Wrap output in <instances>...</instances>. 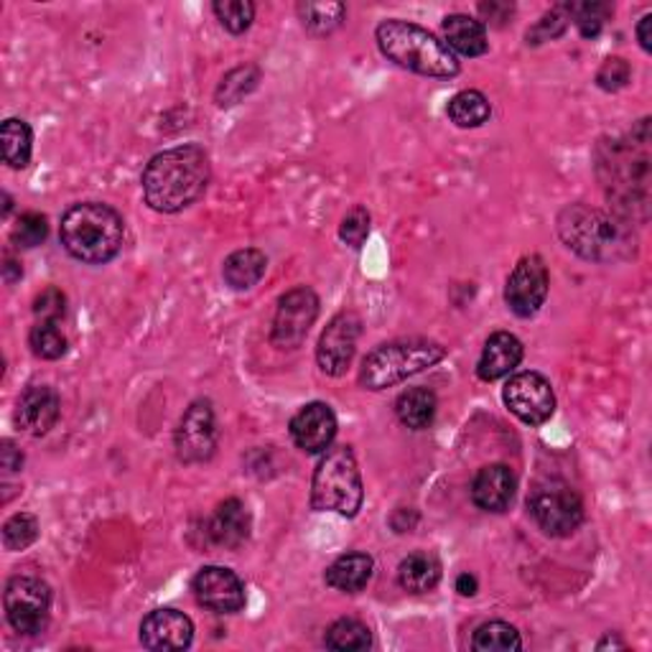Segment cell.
<instances>
[{
  "instance_id": "836d02e7",
  "label": "cell",
  "mask_w": 652,
  "mask_h": 652,
  "mask_svg": "<svg viewBox=\"0 0 652 652\" xmlns=\"http://www.w3.org/2000/svg\"><path fill=\"white\" fill-rule=\"evenodd\" d=\"M28 344L42 359H59L67 352V336L61 334L59 321H36L28 332Z\"/></svg>"
},
{
  "instance_id": "5b68a950",
  "label": "cell",
  "mask_w": 652,
  "mask_h": 652,
  "mask_svg": "<svg viewBox=\"0 0 652 652\" xmlns=\"http://www.w3.org/2000/svg\"><path fill=\"white\" fill-rule=\"evenodd\" d=\"M61 245L72 258L90 265H105L121 253L125 222L110 204L80 202L65 211L59 225Z\"/></svg>"
},
{
  "instance_id": "7dc6e473",
  "label": "cell",
  "mask_w": 652,
  "mask_h": 652,
  "mask_svg": "<svg viewBox=\"0 0 652 652\" xmlns=\"http://www.w3.org/2000/svg\"><path fill=\"white\" fill-rule=\"evenodd\" d=\"M607 648H627V642L615 638V634H607V638L596 642V650H607Z\"/></svg>"
},
{
  "instance_id": "ffe728a7",
  "label": "cell",
  "mask_w": 652,
  "mask_h": 652,
  "mask_svg": "<svg viewBox=\"0 0 652 652\" xmlns=\"http://www.w3.org/2000/svg\"><path fill=\"white\" fill-rule=\"evenodd\" d=\"M517 479L505 465H487L477 471L471 482V500L484 513H505L515 500Z\"/></svg>"
},
{
  "instance_id": "4dcf8cb0",
  "label": "cell",
  "mask_w": 652,
  "mask_h": 652,
  "mask_svg": "<svg viewBox=\"0 0 652 652\" xmlns=\"http://www.w3.org/2000/svg\"><path fill=\"white\" fill-rule=\"evenodd\" d=\"M304 28L317 36H327L336 31L347 19V5L344 3H301L298 5Z\"/></svg>"
},
{
  "instance_id": "ac0fdd59",
  "label": "cell",
  "mask_w": 652,
  "mask_h": 652,
  "mask_svg": "<svg viewBox=\"0 0 652 652\" xmlns=\"http://www.w3.org/2000/svg\"><path fill=\"white\" fill-rule=\"evenodd\" d=\"M61 400L49 385H31L15 405V426L28 436H46L57 426Z\"/></svg>"
},
{
  "instance_id": "b9f144b4",
  "label": "cell",
  "mask_w": 652,
  "mask_h": 652,
  "mask_svg": "<svg viewBox=\"0 0 652 652\" xmlns=\"http://www.w3.org/2000/svg\"><path fill=\"white\" fill-rule=\"evenodd\" d=\"M479 13H482L484 21L492 23V26H505V23L513 19L515 5L502 3V0H490V3H479Z\"/></svg>"
},
{
  "instance_id": "4316f807",
  "label": "cell",
  "mask_w": 652,
  "mask_h": 652,
  "mask_svg": "<svg viewBox=\"0 0 652 652\" xmlns=\"http://www.w3.org/2000/svg\"><path fill=\"white\" fill-rule=\"evenodd\" d=\"M0 140H3V161L11 169H26L31 163V148H34V133H31L26 121L8 117L0 128Z\"/></svg>"
},
{
  "instance_id": "cb8c5ba5",
  "label": "cell",
  "mask_w": 652,
  "mask_h": 652,
  "mask_svg": "<svg viewBox=\"0 0 652 652\" xmlns=\"http://www.w3.org/2000/svg\"><path fill=\"white\" fill-rule=\"evenodd\" d=\"M265 271H268V258H265L263 250L245 248V250H238V253H232L230 258H227L222 276L230 288L250 290L263 281Z\"/></svg>"
},
{
  "instance_id": "e0dca14e",
  "label": "cell",
  "mask_w": 652,
  "mask_h": 652,
  "mask_svg": "<svg viewBox=\"0 0 652 652\" xmlns=\"http://www.w3.org/2000/svg\"><path fill=\"white\" fill-rule=\"evenodd\" d=\"M336 415L327 403H309L290 419V438L306 454H321L334 444Z\"/></svg>"
},
{
  "instance_id": "e575fe53",
  "label": "cell",
  "mask_w": 652,
  "mask_h": 652,
  "mask_svg": "<svg viewBox=\"0 0 652 652\" xmlns=\"http://www.w3.org/2000/svg\"><path fill=\"white\" fill-rule=\"evenodd\" d=\"M211 11L230 34H245L255 19V3L250 0H217Z\"/></svg>"
},
{
  "instance_id": "f1b7e54d",
  "label": "cell",
  "mask_w": 652,
  "mask_h": 652,
  "mask_svg": "<svg viewBox=\"0 0 652 652\" xmlns=\"http://www.w3.org/2000/svg\"><path fill=\"white\" fill-rule=\"evenodd\" d=\"M324 645L336 652H363L373 648V632L370 627L359 619H336V622L327 630Z\"/></svg>"
},
{
  "instance_id": "f6af8a7d",
  "label": "cell",
  "mask_w": 652,
  "mask_h": 652,
  "mask_svg": "<svg viewBox=\"0 0 652 652\" xmlns=\"http://www.w3.org/2000/svg\"><path fill=\"white\" fill-rule=\"evenodd\" d=\"M457 592L461 596H474L477 594V579L471 573H461L457 579Z\"/></svg>"
},
{
  "instance_id": "ee69618b",
  "label": "cell",
  "mask_w": 652,
  "mask_h": 652,
  "mask_svg": "<svg viewBox=\"0 0 652 652\" xmlns=\"http://www.w3.org/2000/svg\"><path fill=\"white\" fill-rule=\"evenodd\" d=\"M650 26H652V13H645L638 23V38H640V46L645 52H652V36H650Z\"/></svg>"
},
{
  "instance_id": "1f68e13d",
  "label": "cell",
  "mask_w": 652,
  "mask_h": 652,
  "mask_svg": "<svg viewBox=\"0 0 652 652\" xmlns=\"http://www.w3.org/2000/svg\"><path fill=\"white\" fill-rule=\"evenodd\" d=\"M565 5V13H569V19L576 23L579 34L584 38H596L602 34V28L607 26V21L611 19V13H615V8L609 3H592V0H586V3H563Z\"/></svg>"
},
{
  "instance_id": "8d00e7d4",
  "label": "cell",
  "mask_w": 652,
  "mask_h": 652,
  "mask_svg": "<svg viewBox=\"0 0 652 652\" xmlns=\"http://www.w3.org/2000/svg\"><path fill=\"white\" fill-rule=\"evenodd\" d=\"M38 538V521L28 513H19L8 517L3 525V546L5 551H26Z\"/></svg>"
},
{
  "instance_id": "6da1fadb",
  "label": "cell",
  "mask_w": 652,
  "mask_h": 652,
  "mask_svg": "<svg viewBox=\"0 0 652 652\" xmlns=\"http://www.w3.org/2000/svg\"><path fill=\"white\" fill-rule=\"evenodd\" d=\"M596 174L615 215L627 225L650 217V117L622 138L604 140L596 151Z\"/></svg>"
},
{
  "instance_id": "f546056e",
  "label": "cell",
  "mask_w": 652,
  "mask_h": 652,
  "mask_svg": "<svg viewBox=\"0 0 652 652\" xmlns=\"http://www.w3.org/2000/svg\"><path fill=\"white\" fill-rule=\"evenodd\" d=\"M471 648L477 652L523 650V638L513 625L494 619V622H484L482 627H477L474 638H471Z\"/></svg>"
},
{
  "instance_id": "44dd1931",
  "label": "cell",
  "mask_w": 652,
  "mask_h": 652,
  "mask_svg": "<svg viewBox=\"0 0 652 652\" xmlns=\"http://www.w3.org/2000/svg\"><path fill=\"white\" fill-rule=\"evenodd\" d=\"M523 355H525L523 342L517 340L515 334L494 332L490 340L484 342L482 357H479V365H477L479 380L494 382L500 380V377L510 375L517 365L523 363Z\"/></svg>"
},
{
  "instance_id": "d6986e66",
  "label": "cell",
  "mask_w": 652,
  "mask_h": 652,
  "mask_svg": "<svg viewBox=\"0 0 652 652\" xmlns=\"http://www.w3.org/2000/svg\"><path fill=\"white\" fill-rule=\"evenodd\" d=\"M250 528H253V521H250L245 502H240L238 497L219 502L215 513L209 515V521L204 523V533H207L209 544L217 548H227V551H238L240 546H245L250 538Z\"/></svg>"
},
{
  "instance_id": "d6a6232c",
  "label": "cell",
  "mask_w": 652,
  "mask_h": 652,
  "mask_svg": "<svg viewBox=\"0 0 652 652\" xmlns=\"http://www.w3.org/2000/svg\"><path fill=\"white\" fill-rule=\"evenodd\" d=\"M258 80H261V72H258L255 67H238L232 69L230 75H225V80L219 82L217 88V105L219 107H230V105H238V102L245 98V94L253 92L258 88Z\"/></svg>"
},
{
  "instance_id": "f35d334b",
  "label": "cell",
  "mask_w": 652,
  "mask_h": 652,
  "mask_svg": "<svg viewBox=\"0 0 652 652\" xmlns=\"http://www.w3.org/2000/svg\"><path fill=\"white\" fill-rule=\"evenodd\" d=\"M367 235H370V211L365 207L350 209L340 225V240L344 245L359 250L365 245Z\"/></svg>"
},
{
  "instance_id": "74e56055",
  "label": "cell",
  "mask_w": 652,
  "mask_h": 652,
  "mask_svg": "<svg viewBox=\"0 0 652 652\" xmlns=\"http://www.w3.org/2000/svg\"><path fill=\"white\" fill-rule=\"evenodd\" d=\"M569 13H565V5H556L548 11L544 19H540L536 26L528 28V44H544L551 42V38H559L565 28H569Z\"/></svg>"
},
{
  "instance_id": "7402d4cb",
  "label": "cell",
  "mask_w": 652,
  "mask_h": 652,
  "mask_svg": "<svg viewBox=\"0 0 652 652\" xmlns=\"http://www.w3.org/2000/svg\"><path fill=\"white\" fill-rule=\"evenodd\" d=\"M442 28L446 38L444 44L449 46L451 52L461 54V57H482V54H487V49H490L484 23L471 19L467 13L446 15Z\"/></svg>"
},
{
  "instance_id": "ba28073f",
  "label": "cell",
  "mask_w": 652,
  "mask_h": 652,
  "mask_svg": "<svg viewBox=\"0 0 652 652\" xmlns=\"http://www.w3.org/2000/svg\"><path fill=\"white\" fill-rule=\"evenodd\" d=\"M528 513L538 528L551 538H565L584 523V502L576 492L559 479H546L533 487L528 497Z\"/></svg>"
},
{
  "instance_id": "9c48e42d",
  "label": "cell",
  "mask_w": 652,
  "mask_h": 652,
  "mask_svg": "<svg viewBox=\"0 0 652 652\" xmlns=\"http://www.w3.org/2000/svg\"><path fill=\"white\" fill-rule=\"evenodd\" d=\"M5 617L19 634L46 630L52 615V588L36 576H13L3 594Z\"/></svg>"
},
{
  "instance_id": "3957f363",
  "label": "cell",
  "mask_w": 652,
  "mask_h": 652,
  "mask_svg": "<svg viewBox=\"0 0 652 652\" xmlns=\"http://www.w3.org/2000/svg\"><path fill=\"white\" fill-rule=\"evenodd\" d=\"M563 245L592 263L630 261L638 253L632 225L588 204H569L556 222Z\"/></svg>"
},
{
  "instance_id": "52a82bcc",
  "label": "cell",
  "mask_w": 652,
  "mask_h": 652,
  "mask_svg": "<svg viewBox=\"0 0 652 652\" xmlns=\"http://www.w3.org/2000/svg\"><path fill=\"white\" fill-rule=\"evenodd\" d=\"M446 357V347L428 340H403L375 347L359 367V385L367 390H385L408 380Z\"/></svg>"
},
{
  "instance_id": "bcb514c9",
  "label": "cell",
  "mask_w": 652,
  "mask_h": 652,
  "mask_svg": "<svg viewBox=\"0 0 652 652\" xmlns=\"http://www.w3.org/2000/svg\"><path fill=\"white\" fill-rule=\"evenodd\" d=\"M21 276H23L21 263H15L13 258H5V265H3V281H5V283H15Z\"/></svg>"
},
{
  "instance_id": "ab89813d",
  "label": "cell",
  "mask_w": 652,
  "mask_h": 652,
  "mask_svg": "<svg viewBox=\"0 0 652 652\" xmlns=\"http://www.w3.org/2000/svg\"><path fill=\"white\" fill-rule=\"evenodd\" d=\"M632 80V67L627 65L622 57H609L604 65L599 67V72H596V84L604 92H617L630 84Z\"/></svg>"
},
{
  "instance_id": "484cf974",
  "label": "cell",
  "mask_w": 652,
  "mask_h": 652,
  "mask_svg": "<svg viewBox=\"0 0 652 652\" xmlns=\"http://www.w3.org/2000/svg\"><path fill=\"white\" fill-rule=\"evenodd\" d=\"M438 400L428 388H411L396 400V415L403 426L413 431L428 428L436 419Z\"/></svg>"
},
{
  "instance_id": "7c38bea8",
  "label": "cell",
  "mask_w": 652,
  "mask_h": 652,
  "mask_svg": "<svg viewBox=\"0 0 652 652\" xmlns=\"http://www.w3.org/2000/svg\"><path fill=\"white\" fill-rule=\"evenodd\" d=\"M176 457L184 465L209 461L217 449V421L209 400H196L184 411L174 434Z\"/></svg>"
},
{
  "instance_id": "83f0119b",
  "label": "cell",
  "mask_w": 652,
  "mask_h": 652,
  "mask_svg": "<svg viewBox=\"0 0 652 652\" xmlns=\"http://www.w3.org/2000/svg\"><path fill=\"white\" fill-rule=\"evenodd\" d=\"M446 113H449V121L457 125V128H479V125L490 121L492 105L479 90H465L454 94Z\"/></svg>"
},
{
  "instance_id": "9a60e30c",
  "label": "cell",
  "mask_w": 652,
  "mask_h": 652,
  "mask_svg": "<svg viewBox=\"0 0 652 652\" xmlns=\"http://www.w3.org/2000/svg\"><path fill=\"white\" fill-rule=\"evenodd\" d=\"M192 588L196 602L217 615H238L245 607V586L238 573L222 565H204L194 576Z\"/></svg>"
},
{
  "instance_id": "30bf717a",
  "label": "cell",
  "mask_w": 652,
  "mask_h": 652,
  "mask_svg": "<svg viewBox=\"0 0 652 652\" xmlns=\"http://www.w3.org/2000/svg\"><path fill=\"white\" fill-rule=\"evenodd\" d=\"M317 317H319V296L306 286L290 288L288 294H283L278 298L276 317H273L271 342L281 350L301 347Z\"/></svg>"
},
{
  "instance_id": "d4e9b609",
  "label": "cell",
  "mask_w": 652,
  "mask_h": 652,
  "mask_svg": "<svg viewBox=\"0 0 652 652\" xmlns=\"http://www.w3.org/2000/svg\"><path fill=\"white\" fill-rule=\"evenodd\" d=\"M442 581V563L434 553H411L398 565V584L411 594H426Z\"/></svg>"
},
{
  "instance_id": "8fae6325",
  "label": "cell",
  "mask_w": 652,
  "mask_h": 652,
  "mask_svg": "<svg viewBox=\"0 0 652 652\" xmlns=\"http://www.w3.org/2000/svg\"><path fill=\"white\" fill-rule=\"evenodd\" d=\"M502 400L510 413L517 415L528 426H544L556 411V392L546 375L540 373H517L505 382Z\"/></svg>"
},
{
  "instance_id": "277c9868",
  "label": "cell",
  "mask_w": 652,
  "mask_h": 652,
  "mask_svg": "<svg viewBox=\"0 0 652 652\" xmlns=\"http://www.w3.org/2000/svg\"><path fill=\"white\" fill-rule=\"evenodd\" d=\"M375 38L385 57L408 69V72L451 80L461 69L457 54L419 23L388 19L377 26Z\"/></svg>"
},
{
  "instance_id": "d590c367",
  "label": "cell",
  "mask_w": 652,
  "mask_h": 652,
  "mask_svg": "<svg viewBox=\"0 0 652 652\" xmlns=\"http://www.w3.org/2000/svg\"><path fill=\"white\" fill-rule=\"evenodd\" d=\"M46 235H49V222H46V217L38 215V211H23V215L15 219L11 230V242L21 250H31L42 245Z\"/></svg>"
},
{
  "instance_id": "7a4b0ae2",
  "label": "cell",
  "mask_w": 652,
  "mask_h": 652,
  "mask_svg": "<svg viewBox=\"0 0 652 652\" xmlns=\"http://www.w3.org/2000/svg\"><path fill=\"white\" fill-rule=\"evenodd\" d=\"M209 156L202 146H176L156 153L140 176L146 204L161 215H176L209 186Z\"/></svg>"
},
{
  "instance_id": "5bb4252c",
  "label": "cell",
  "mask_w": 652,
  "mask_h": 652,
  "mask_svg": "<svg viewBox=\"0 0 652 652\" xmlns=\"http://www.w3.org/2000/svg\"><path fill=\"white\" fill-rule=\"evenodd\" d=\"M548 268L540 255H525L521 263L515 265V271L510 273L505 286V301L510 311L521 319H530L540 311V306L548 298Z\"/></svg>"
},
{
  "instance_id": "2e32d148",
  "label": "cell",
  "mask_w": 652,
  "mask_h": 652,
  "mask_svg": "<svg viewBox=\"0 0 652 652\" xmlns=\"http://www.w3.org/2000/svg\"><path fill=\"white\" fill-rule=\"evenodd\" d=\"M194 640V625L184 611L156 609L140 622V645L146 650L167 652L186 650Z\"/></svg>"
},
{
  "instance_id": "8992f818",
  "label": "cell",
  "mask_w": 652,
  "mask_h": 652,
  "mask_svg": "<svg viewBox=\"0 0 652 652\" xmlns=\"http://www.w3.org/2000/svg\"><path fill=\"white\" fill-rule=\"evenodd\" d=\"M363 477L350 446H329L311 479V507L355 517L363 507Z\"/></svg>"
},
{
  "instance_id": "60d3db41",
  "label": "cell",
  "mask_w": 652,
  "mask_h": 652,
  "mask_svg": "<svg viewBox=\"0 0 652 652\" xmlns=\"http://www.w3.org/2000/svg\"><path fill=\"white\" fill-rule=\"evenodd\" d=\"M67 311V296L59 288H46L36 296L34 313L36 321H59Z\"/></svg>"
},
{
  "instance_id": "7bdbcfd3",
  "label": "cell",
  "mask_w": 652,
  "mask_h": 652,
  "mask_svg": "<svg viewBox=\"0 0 652 652\" xmlns=\"http://www.w3.org/2000/svg\"><path fill=\"white\" fill-rule=\"evenodd\" d=\"M0 446H3V449H0V467H3L5 474H15V471H21V467H23L21 449H15V444L8 442V438Z\"/></svg>"
},
{
  "instance_id": "4fadbf2b",
  "label": "cell",
  "mask_w": 652,
  "mask_h": 652,
  "mask_svg": "<svg viewBox=\"0 0 652 652\" xmlns=\"http://www.w3.org/2000/svg\"><path fill=\"white\" fill-rule=\"evenodd\" d=\"M359 334H363V321H359L355 311L336 313L319 336L317 363L321 373L332 377H342L347 373L352 359H355Z\"/></svg>"
},
{
  "instance_id": "603a6c76",
  "label": "cell",
  "mask_w": 652,
  "mask_h": 652,
  "mask_svg": "<svg viewBox=\"0 0 652 652\" xmlns=\"http://www.w3.org/2000/svg\"><path fill=\"white\" fill-rule=\"evenodd\" d=\"M375 561L367 553H344L329 565L324 581L342 594H357L370 584Z\"/></svg>"
}]
</instances>
